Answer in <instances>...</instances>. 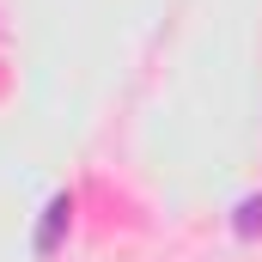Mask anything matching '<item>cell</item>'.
Listing matches in <instances>:
<instances>
[{"label":"cell","instance_id":"1","mask_svg":"<svg viewBox=\"0 0 262 262\" xmlns=\"http://www.w3.org/2000/svg\"><path fill=\"white\" fill-rule=\"evenodd\" d=\"M67 226H73V195H49V207H43V226H37V238H31V250L37 256H55L61 250V238H67Z\"/></svg>","mask_w":262,"mask_h":262},{"label":"cell","instance_id":"2","mask_svg":"<svg viewBox=\"0 0 262 262\" xmlns=\"http://www.w3.org/2000/svg\"><path fill=\"white\" fill-rule=\"evenodd\" d=\"M232 226H238V238H256V232H262V195H250V201H244Z\"/></svg>","mask_w":262,"mask_h":262}]
</instances>
